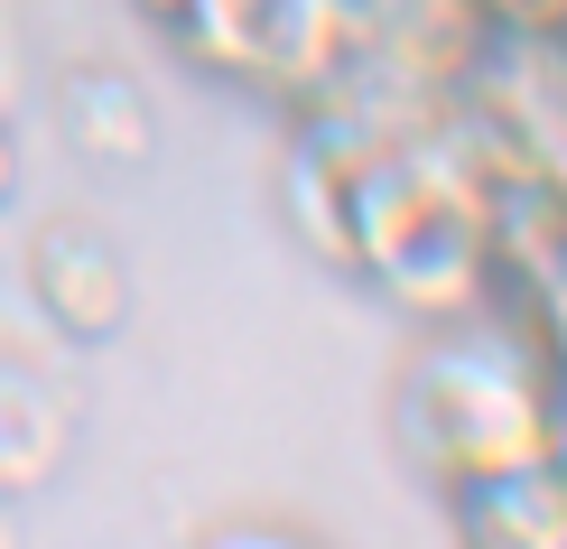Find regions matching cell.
<instances>
[{
    "instance_id": "6da1fadb",
    "label": "cell",
    "mask_w": 567,
    "mask_h": 549,
    "mask_svg": "<svg viewBox=\"0 0 567 549\" xmlns=\"http://www.w3.org/2000/svg\"><path fill=\"white\" fill-rule=\"evenodd\" d=\"M484 205H493V186L465 169L429 122L400 131L353 169V196H344L353 271H372L400 307H419V317H475L484 289H493Z\"/></svg>"
},
{
    "instance_id": "7a4b0ae2",
    "label": "cell",
    "mask_w": 567,
    "mask_h": 549,
    "mask_svg": "<svg viewBox=\"0 0 567 549\" xmlns=\"http://www.w3.org/2000/svg\"><path fill=\"white\" fill-rule=\"evenodd\" d=\"M410 438L446 485L558 457V373L522 345H446L410 382Z\"/></svg>"
},
{
    "instance_id": "3957f363",
    "label": "cell",
    "mask_w": 567,
    "mask_h": 549,
    "mask_svg": "<svg viewBox=\"0 0 567 549\" xmlns=\"http://www.w3.org/2000/svg\"><path fill=\"white\" fill-rule=\"evenodd\" d=\"M363 65H372V10L363 0H270L251 75H270L298 103H336Z\"/></svg>"
},
{
    "instance_id": "277c9868",
    "label": "cell",
    "mask_w": 567,
    "mask_h": 549,
    "mask_svg": "<svg viewBox=\"0 0 567 549\" xmlns=\"http://www.w3.org/2000/svg\"><path fill=\"white\" fill-rule=\"evenodd\" d=\"M177 29L196 38V57H215L224 75H251V57H261V29H270V0H186Z\"/></svg>"
},
{
    "instance_id": "5b68a950",
    "label": "cell",
    "mask_w": 567,
    "mask_h": 549,
    "mask_svg": "<svg viewBox=\"0 0 567 549\" xmlns=\"http://www.w3.org/2000/svg\"><path fill=\"white\" fill-rule=\"evenodd\" d=\"M512 289H522V307H530V326H539V345L567 364V224L539 243L522 271H512Z\"/></svg>"
},
{
    "instance_id": "8992f818",
    "label": "cell",
    "mask_w": 567,
    "mask_h": 549,
    "mask_svg": "<svg viewBox=\"0 0 567 549\" xmlns=\"http://www.w3.org/2000/svg\"><path fill=\"white\" fill-rule=\"evenodd\" d=\"M205 549H298V540H279V531H224V540H205Z\"/></svg>"
},
{
    "instance_id": "52a82bcc",
    "label": "cell",
    "mask_w": 567,
    "mask_h": 549,
    "mask_svg": "<svg viewBox=\"0 0 567 549\" xmlns=\"http://www.w3.org/2000/svg\"><path fill=\"white\" fill-rule=\"evenodd\" d=\"M10 177H19V150H10V131H0V196H10Z\"/></svg>"
},
{
    "instance_id": "ba28073f",
    "label": "cell",
    "mask_w": 567,
    "mask_h": 549,
    "mask_svg": "<svg viewBox=\"0 0 567 549\" xmlns=\"http://www.w3.org/2000/svg\"><path fill=\"white\" fill-rule=\"evenodd\" d=\"M465 549H522V540H493V531H465Z\"/></svg>"
},
{
    "instance_id": "9c48e42d",
    "label": "cell",
    "mask_w": 567,
    "mask_h": 549,
    "mask_svg": "<svg viewBox=\"0 0 567 549\" xmlns=\"http://www.w3.org/2000/svg\"><path fill=\"white\" fill-rule=\"evenodd\" d=\"M140 10H158V19H177V10H186V0H140Z\"/></svg>"
},
{
    "instance_id": "30bf717a",
    "label": "cell",
    "mask_w": 567,
    "mask_h": 549,
    "mask_svg": "<svg viewBox=\"0 0 567 549\" xmlns=\"http://www.w3.org/2000/svg\"><path fill=\"white\" fill-rule=\"evenodd\" d=\"M558 549H567V540H558Z\"/></svg>"
}]
</instances>
